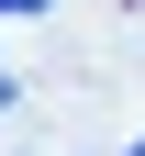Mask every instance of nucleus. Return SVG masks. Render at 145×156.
<instances>
[{"label":"nucleus","mask_w":145,"mask_h":156,"mask_svg":"<svg viewBox=\"0 0 145 156\" xmlns=\"http://www.w3.org/2000/svg\"><path fill=\"white\" fill-rule=\"evenodd\" d=\"M0 112H11V78H0Z\"/></svg>","instance_id":"f03ea898"},{"label":"nucleus","mask_w":145,"mask_h":156,"mask_svg":"<svg viewBox=\"0 0 145 156\" xmlns=\"http://www.w3.org/2000/svg\"><path fill=\"white\" fill-rule=\"evenodd\" d=\"M0 11H45V0H0Z\"/></svg>","instance_id":"f257e3e1"}]
</instances>
